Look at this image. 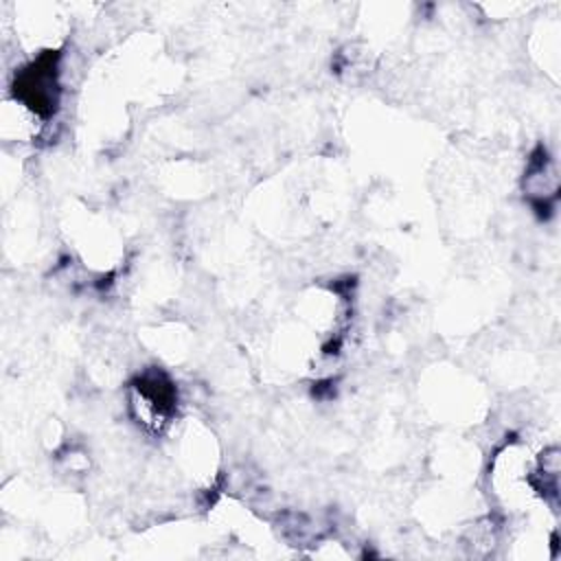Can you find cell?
<instances>
[{"label": "cell", "mask_w": 561, "mask_h": 561, "mask_svg": "<svg viewBox=\"0 0 561 561\" xmlns=\"http://www.w3.org/2000/svg\"><path fill=\"white\" fill-rule=\"evenodd\" d=\"M171 403H173V388L164 377L149 375L140 379V383L136 386L134 405L138 408V414L145 419V423H149L151 427H160L167 421L171 412Z\"/></svg>", "instance_id": "6da1fadb"}]
</instances>
